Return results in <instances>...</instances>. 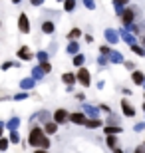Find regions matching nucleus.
Wrapping results in <instances>:
<instances>
[{
  "mask_svg": "<svg viewBox=\"0 0 145 153\" xmlns=\"http://www.w3.org/2000/svg\"><path fill=\"white\" fill-rule=\"evenodd\" d=\"M30 145H34V147H42V149H48V145H50V141H48V137H46L44 129H40V127H32L30 129Z\"/></svg>",
  "mask_w": 145,
  "mask_h": 153,
  "instance_id": "1",
  "label": "nucleus"
},
{
  "mask_svg": "<svg viewBox=\"0 0 145 153\" xmlns=\"http://www.w3.org/2000/svg\"><path fill=\"white\" fill-rule=\"evenodd\" d=\"M18 28H20V32H30V22H28V16L26 14H20V18H18Z\"/></svg>",
  "mask_w": 145,
  "mask_h": 153,
  "instance_id": "2",
  "label": "nucleus"
},
{
  "mask_svg": "<svg viewBox=\"0 0 145 153\" xmlns=\"http://www.w3.org/2000/svg\"><path fill=\"white\" fill-rule=\"evenodd\" d=\"M78 79H80V84H82V85L88 88V85H89V72L86 68H80L78 70Z\"/></svg>",
  "mask_w": 145,
  "mask_h": 153,
  "instance_id": "3",
  "label": "nucleus"
},
{
  "mask_svg": "<svg viewBox=\"0 0 145 153\" xmlns=\"http://www.w3.org/2000/svg\"><path fill=\"white\" fill-rule=\"evenodd\" d=\"M101 109L100 108H94V105H84V114L88 115L89 119H97V114H100Z\"/></svg>",
  "mask_w": 145,
  "mask_h": 153,
  "instance_id": "4",
  "label": "nucleus"
},
{
  "mask_svg": "<svg viewBox=\"0 0 145 153\" xmlns=\"http://www.w3.org/2000/svg\"><path fill=\"white\" fill-rule=\"evenodd\" d=\"M121 109H123V115H127V117H133V115H135L133 105H129L127 100H123V102H121Z\"/></svg>",
  "mask_w": 145,
  "mask_h": 153,
  "instance_id": "5",
  "label": "nucleus"
},
{
  "mask_svg": "<svg viewBox=\"0 0 145 153\" xmlns=\"http://www.w3.org/2000/svg\"><path fill=\"white\" fill-rule=\"evenodd\" d=\"M54 119H56V123H64L66 119H70V115H68L66 109H58L56 114H54Z\"/></svg>",
  "mask_w": 145,
  "mask_h": 153,
  "instance_id": "6",
  "label": "nucleus"
},
{
  "mask_svg": "<svg viewBox=\"0 0 145 153\" xmlns=\"http://www.w3.org/2000/svg\"><path fill=\"white\" fill-rule=\"evenodd\" d=\"M70 121L80 123V125H86V123H88V119H86L84 114H72V115H70Z\"/></svg>",
  "mask_w": 145,
  "mask_h": 153,
  "instance_id": "7",
  "label": "nucleus"
},
{
  "mask_svg": "<svg viewBox=\"0 0 145 153\" xmlns=\"http://www.w3.org/2000/svg\"><path fill=\"white\" fill-rule=\"evenodd\" d=\"M103 34H106V40L109 42V44H115L117 40H119V36L115 34V30H112V28H109V30H106Z\"/></svg>",
  "mask_w": 145,
  "mask_h": 153,
  "instance_id": "8",
  "label": "nucleus"
},
{
  "mask_svg": "<svg viewBox=\"0 0 145 153\" xmlns=\"http://www.w3.org/2000/svg\"><path fill=\"white\" fill-rule=\"evenodd\" d=\"M131 79H133V82H135L137 85H143V84H145V76H143V72H137V70L133 72Z\"/></svg>",
  "mask_w": 145,
  "mask_h": 153,
  "instance_id": "9",
  "label": "nucleus"
},
{
  "mask_svg": "<svg viewBox=\"0 0 145 153\" xmlns=\"http://www.w3.org/2000/svg\"><path fill=\"white\" fill-rule=\"evenodd\" d=\"M109 62H112V64H121L123 62V56L119 54V52L112 50V54H109Z\"/></svg>",
  "mask_w": 145,
  "mask_h": 153,
  "instance_id": "10",
  "label": "nucleus"
},
{
  "mask_svg": "<svg viewBox=\"0 0 145 153\" xmlns=\"http://www.w3.org/2000/svg\"><path fill=\"white\" fill-rule=\"evenodd\" d=\"M34 82H36L34 78H26V79H22V82H20V88H22V90H32V88H34Z\"/></svg>",
  "mask_w": 145,
  "mask_h": 153,
  "instance_id": "11",
  "label": "nucleus"
},
{
  "mask_svg": "<svg viewBox=\"0 0 145 153\" xmlns=\"http://www.w3.org/2000/svg\"><path fill=\"white\" fill-rule=\"evenodd\" d=\"M66 50L70 52V54H74V56H76V54H80V44H78V42H74V40H72V42L68 44V48H66Z\"/></svg>",
  "mask_w": 145,
  "mask_h": 153,
  "instance_id": "12",
  "label": "nucleus"
},
{
  "mask_svg": "<svg viewBox=\"0 0 145 153\" xmlns=\"http://www.w3.org/2000/svg\"><path fill=\"white\" fill-rule=\"evenodd\" d=\"M121 38L125 40V42H129V44H135V36L129 32V30H121Z\"/></svg>",
  "mask_w": 145,
  "mask_h": 153,
  "instance_id": "13",
  "label": "nucleus"
},
{
  "mask_svg": "<svg viewBox=\"0 0 145 153\" xmlns=\"http://www.w3.org/2000/svg\"><path fill=\"white\" fill-rule=\"evenodd\" d=\"M121 18H123V22H125V26H129V24L133 22V12H131V10H125L121 14Z\"/></svg>",
  "mask_w": 145,
  "mask_h": 153,
  "instance_id": "14",
  "label": "nucleus"
},
{
  "mask_svg": "<svg viewBox=\"0 0 145 153\" xmlns=\"http://www.w3.org/2000/svg\"><path fill=\"white\" fill-rule=\"evenodd\" d=\"M18 56L22 58V60H30V58H32V54H30V50L26 48V46H22V48L18 50Z\"/></svg>",
  "mask_w": 145,
  "mask_h": 153,
  "instance_id": "15",
  "label": "nucleus"
},
{
  "mask_svg": "<svg viewBox=\"0 0 145 153\" xmlns=\"http://www.w3.org/2000/svg\"><path fill=\"white\" fill-rule=\"evenodd\" d=\"M44 131H46V133H56V131H58V125L56 123H50V121H46Z\"/></svg>",
  "mask_w": 145,
  "mask_h": 153,
  "instance_id": "16",
  "label": "nucleus"
},
{
  "mask_svg": "<svg viewBox=\"0 0 145 153\" xmlns=\"http://www.w3.org/2000/svg\"><path fill=\"white\" fill-rule=\"evenodd\" d=\"M18 125H20V117H12L10 121L6 123V127H10L12 131H16V127H18Z\"/></svg>",
  "mask_w": 145,
  "mask_h": 153,
  "instance_id": "17",
  "label": "nucleus"
},
{
  "mask_svg": "<svg viewBox=\"0 0 145 153\" xmlns=\"http://www.w3.org/2000/svg\"><path fill=\"white\" fill-rule=\"evenodd\" d=\"M32 78L34 79H42L44 78V68H34L32 70Z\"/></svg>",
  "mask_w": 145,
  "mask_h": 153,
  "instance_id": "18",
  "label": "nucleus"
},
{
  "mask_svg": "<svg viewBox=\"0 0 145 153\" xmlns=\"http://www.w3.org/2000/svg\"><path fill=\"white\" fill-rule=\"evenodd\" d=\"M84 60H86V58H84V54H76V56H74V66H76V68H80V66H82V64H84Z\"/></svg>",
  "mask_w": 145,
  "mask_h": 153,
  "instance_id": "19",
  "label": "nucleus"
},
{
  "mask_svg": "<svg viewBox=\"0 0 145 153\" xmlns=\"http://www.w3.org/2000/svg\"><path fill=\"white\" fill-rule=\"evenodd\" d=\"M121 131V127L119 125H109V127H106V133L107 135H115V133H119Z\"/></svg>",
  "mask_w": 145,
  "mask_h": 153,
  "instance_id": "20",
  "label": "nucleus"
},
{
  "mask_svg": "<svg viewBox=\"0 0 145 153\" xmlns=\"http://www.w3.org/2000/svg\"><path fill=\"white\" fill-rule=\"evenodd\" d=\"M101 121L100 119H88V123H86V127H89V129H95V127H100Z\"/></svg>",
  "mask_w": 145,
  "mask_h": 153,
  "instance_id": "21",
  "label": "nucleus"
},
{
  "mask_svg": "<svg viewBox=\"0 0 145 153\" xmlns=\"http://www.w3.org/2000/svg\"><path fill=\"white\" fill-rule=\"evenodd\" d=\"M42 30H44L46 34H52L54 32V22H44L42 24Z\"/></svg>",
  "mask_w": 145,
  "mask_h": 153,
  "instance_id": "22",
  "label": "nucleus"
},
{
  "mask_svg": "<svg viewBox=\"0 0 145 153\" xmlns=\"http://www.w3.org/2000/svg\"><path fill=\"white\" fill-rule=\"evenodd\" d=\"M64 8H66V12H72L76 8V0H66L64 2Z\"/></svg>",
  "mask_w": 145,
  "mask_h": 153,
  "instance_id": "23",
  "label": "nucleus"
},
{
  "mask_svg": "<svg viewBox=\"0 0 145 153\" xmlns=\"http://www.w3.org/2000/svg\"><path fill=\"white\" fill-rule=\"evenodd\" d=\"M131 50H133L137 56H145V48H141V46H137V44H131Z\"/></svg>",
  "mask_w": 145,
  "mask_h": 153,
  "instance_id": "24",
  "label": "nucleus"
},
{
  "mask_svg": "<svg viewBox=\"0 0 145 153\" xmlns=\"http://www.w3.org/2000/svg\"><path fill=\"white\" fill-rule=\"evenodd\" d=\"M107 147H112V149H115V145H117V139H115V135H107Z\"/></svg>",
  "mask_w": 145,
  "mask_h": 153,
  "instance_id": "25",
  "label": "nucleus"
},
{
  "mask_svg": "<svg viewBox=\"0 0 145 153\" xmlns=\"http://www.w3.org/2000/svg\"><path fill=\"white\" fill-rule=\"evenodd\" d=\"M62 78H64V82H66L68 85H72V84H74V79L78 78V76H74V74H64Z\"/></svg>",
  "mask_w": 145,
  "mask_h": 153,
  "instance_id": "26",
  "label": "nucleus"
},
{
  "mask_svg": "<svg viewBox=\"0 0 145 153\" xmlns=\"http://www.w3.org/2000/svg\"><path fill=\"white\" fill-rule=\"evenodd\" d=\"M80 36H82V30L74 28L72 32H70V34H68V38H70V40H76V38H80Z\"/></svg>",
  "mask_w": 145,
  "mask_h": 153,
  "instance_id": "27",
  "label": "nucleus"
},
{
  "mask_svg": "<svg viewBox=\"0 0 145 153\" xmlns=\"http://www.w3.org/2000/svg\"><path fill=\"white\" fill-rule=\"evenodd\" d=\"M10 141H12V143H18V141H20V135H18V131H12V133H10Z\"/></svg>",
  "mask_w": 145,
  "mask_h": 153,
  "instance_id": "28",
  "label": "nucleus"
},
{
  "mask_svg": "<svg viewBox=\"0 0 145 153\" xmlns=\"http://www.w3.org/2000/svg\"><path fill=\"white\" fill-rule=\"evenodd\" d=\"M38 60H40L42 64L48 62V54H46V52H38Z\"/></svg>",
  "mask_w": 145,
  "mask_h": 153,
  "instance_id": "29",
  "label": "nucleus"
},
{
  "mask_svg": "<svg viewBox=\"0 0 145 153\" xmlns=\"http://www.w3.org/2000/svg\"><path fill=\"white\" fill-rule=\"evenodd\" d=\"M84 4H86V8H89V10H94V8H95L94 0H84Z\"/></svg>",
  "mask_w": 145,
  "mask_h": 153,
  "instance_id": "30",
  "label": "nucleus"
},
{
  "mask_svg": "<svg viewBox=\"0 0 145 153\" xmlns=\"http://www.w3.org/2000/svg\"><path fill=\"white\" fill-rule=\"evenodd\" d=\"M32 119H48V114H46V111H40V114H36Z\"/></svg>",
  "mask_w": 145,
  "mask_h": 153,
  "instance_id": "31",
  "label": "nucleus"
},
{
  "mask_svg": "<svg viewBox=\"0 0 145 153\" xmlns=\"http://www.w3.org/2000/svg\"><path fill=\"white\" fill-rule=\"evenodd\" d=\"M97 62H100V66H106V64L109 62V58H106V56H100V58H97Z\"/></svg>",
  "mask_w": 145,
  "mask_h": 153,
  "instance_id": "32",
  "label": "nucleus"
},
{
  "mask_svg": "<svg viewBox=\"0 0 145 153\" xmlns=\"http://www.w3.org/2000/svg\"><path fill=\"white\" fill-rule=\"evenodd\" d=\"M8 141H10V139H0V149H2V151L8 147Z\"/></svg>",
  "mask_w": 145,
  "mask_h": 153,
  "instance_id": "33",
  "label": "nucleus"
},
{
  "mask_svg": "<svg viewBox=\"0 0 145 153\" xmlns=\"http://www.w3.org/2000/svg\"><path fill=\"white\" fill-rule=\"evenodd\" d=\"M107 121H109V123H117V115H113L112 111H109V117H107Z\"/></svg>",
  "mask_w": 145,
  "mask_h": 153,
  "instance_id": "34",
  "label": "nucleus"
},
{
  "mask_svg": "<svg viewBox=\"0 0 145 153\" xmlns=\"http://www.w3.org/2000/svg\"><path fill=\"white\" fill-rule=\"evenodd\" d=\"M42 68H44V72H50V70H52V66H50L48 62H44V64H42Z\"/></svg>",
  "mask_w": 145,
  "mask_h": 153,
  "instance_id": "35",
  "label": "nucleus"
},
{
  "mask_svg": "<svg viewBox=\"0 0 145 153\" xmlns=\"http://www.w3.org/2000/svg\"><path fill=\"white\" fill-rule=\"evenodd\" d=\"M28 97V94H16V100H26Z\"/></svg>",
  "mask_w": 145,
  "mask_h": 153,
  "instance_id": "36",
  "label": "nucleus"
},
{
  "mask_svg": "<svg viewBox=\"0 0 145 153\" xmlns=\"http://www.w3.org/2000/svg\"><path fill=\"white\" fill-rule=\"evenodd\" d=\"M123 64H125V68H127V70H133V68H135L133 62H123Z\"/></svg>",
  "mask_w": 145,
  "mask_h": 153,
  "instance_id": "37",
  "label": "nucleus"
},
{
  "mask_svg": "<svg viewBox=\"0 0 145 153\" xmlns=\"http://www.w3.org/2000/svg\"><path fill=\"white\" fill-rule=\"evenodd\" d=\"M127 2H129V0H115L117 6H123V4H127Z\"/></svg>",
  "mask_w": 145,
  "mask_h": 153,
  "instance_id": "38",
  "label": "nucleus"
},
{
  "mask_svg": "<svg viewBox=\"0 0 145 153\" xmlns=\"http://www.w3.org/2000/svg\"><path fill=\"white\" fill-rule=\"evenodd\" d=\"M143 127H145V123H137V125H135V131H141Z\"/></svg>",
  "mask_w": 145,
  "mask_h": 153,
  "instance_id": "39",
  "label": "nucleus"
},
{
  "mask_svg": "<svg viewBox=\"0 0 145 153\" xmlns=\"http://www.w3.org/2000/svg\"><path fill=\"white\" fill-rule=\"evenodd\" d=\"M30 2H32L34 6H40V4H42V2H44V0H30Z\"/></svg>",
  "mask_w": 145,
  "mask_h": 153,
  "instance_id": "40",
  "label": "nucleus"
},
{
  "mask_svg": "<svg viewBox=\"0 0 145 153\" xmlns=\"http://www.w3.org/2000/svg\"><path fill=\"white\" fill-rule=\"evenodd\" d=\"M135 153H145V147H137V149H135Z\"/></svg>",
  "mask_w": 145,
  "mask_h": 153,
  "instance_id": "41",
  "label": "nucleus"
},
{
  "mask_svg": "<svg viewBox=\"0 0 145 153\" xmlns=\"http://www.w3.org/2000/svg\"><path fill=\"white\" fill-rule=\"evenodd\" d=\"M34 153H48L46 149H38V151H34Z\"/></svg>",
  "mask_w": 145,
  "mask_h": 153,
  "instance_id": "42",
  "label": "nucleus"
},
{
  "mask_svg": "<svg viewBox=\"0 0 145 153\" xmlns=\"http://www.w3.org/2000/svg\"><path fill=\"white\" fill-rule=\"evenodd\" d=\"M113 153H123V151H121V149H115V151H113Z\"/></svg>",
  "mask_w": 145,
  "mask_h": 153,
  "instance_id": "43",
  "label": "nucleus"
},
{
  "mask_svg": "<svg viewBox=\"0 0 145 153\" xmlns=\"http://www.w3.org/2000/svg\"><path fill=\"white\" fill-rule=\"evenodd\" d=\"M12 2H16V4H18V2H20V0H12Z\"/></svg>",
  "mask_w": 145,
  "mask_h": 153,
  "instance_id": "44",
  "label": "nucleus"
},
{
  "mask_svg": "<svg viewBox=\"0 0 145 153\" xmlns=\"http://www.w3.org/2000/svg\"><path fill=\"white\" fill-rule=\"evenodd\" d=\"M143 44H145V36H143Z\"/></svg>",
  "mask_w": 145,
  "mask_h": 153,
  "instance_id": "45",
  "label": "nucleus"
},
{
  "mask_svg": "<svg viewBox=\"0 0 145 153\" xmlns=\"http://www.w3.org/2000/svg\"><path fill=\"white\" fill-rule=\"evenodd\" d=\"M58 2H62V0H58Z\"/></svg>",
  "mask_w": 145,
  "mask_h": 153,
  "instance_id": "46",
  "label": "nucleus"
},
{
  "mask_svg": "<svg viewBox=\"0 0 145 153\" xmlns=\"http://www.w3.org/2000/svg\"><path fill=\"white\" fill-rule=\"evenodd\" d=\"M143 109H145V105H143Z\"/></svg>",
  "mask_w": 145,
  "mask_h": 153,
  "instance_id": "47",
  "label": "nucleus"
},
{
  "mask_svg": "<svg viewBox=\"0 0 145 153\" xmlns=\"http://www.w3.org/2000/svg\"><path fill=\"white\" fill-rule=\"evenodd\" d=\"M143 85H145V84H143Z\"/></svg>",
  "mask_w": 145,
  "mask_h": 153,
  "instance_id": "48",
  "label": "nucleus"
}]
</instances>
